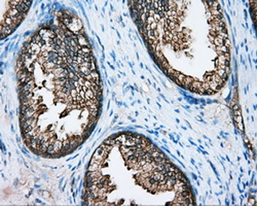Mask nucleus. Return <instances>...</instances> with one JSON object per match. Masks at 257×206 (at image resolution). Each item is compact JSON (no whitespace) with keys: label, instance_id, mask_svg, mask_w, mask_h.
Listing matches in <instances>:
<instances>
[{"label":"nucleus","instance_id":"7ed1b4c3","mask_svg":"<svg viewBox=\"0 0 257 206\" xmlns=\"http://www.w3.org/2000/svg\"><path fill=\"white\" fill-rule=\"evenodd\" d=\"M83 204L195 205L189 181L142 135L122 132L102 142L85 174Z\"/></svg>","mask_w":257,"mask_h":206},{"label":"nucleus","instance_id":"f257e3e1","mask_svg":"<svg viewBox=\"0 0 257 206\" xmlns=\"http://www.w3.org/2000/svg\"><path fill=\"white\" fill-rule=\"evenodd\" d=\"M20 128L27 149L56 159L78 149L95 129L102 84L81 21L57 14L24 44L17 61Z\"/></svg>","mask_w":257,"mask_h":206},{"label":"nucleus","instance_id":"f03ea898","mask_svg":"<svg viewBox=\"0 0 257 206\" xmlns=\"http://www.w3.org/2000/svg\"><path fill=\"white\" fill-rule=\"evenodd\" d=\"M156 63L176 84L213 95L230 73V41L217 2H130Z\"/></svg>","mask_w":257,"mask_h":206},{"label":"nucleus","instance_id":"20e7f679","mask_svg":"<svg viewBox=\"0 0 257 206\" xmlns=\"http://www.w3.org/2000/svg\"><path fill=\"white\" fill-rule=\"evenodd\" d=\"M31 2H2V37L12 34L27 15Z\"/></svg>","mask_w":257,"mask_h":206}]
</instances>
